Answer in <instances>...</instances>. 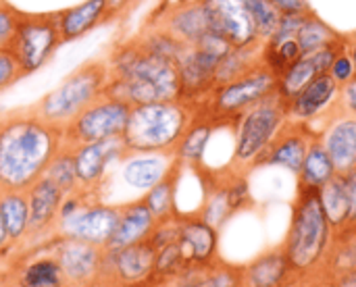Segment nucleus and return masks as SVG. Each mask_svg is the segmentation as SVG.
I'll list each match as a JSON object with an SVG mask.
<instances>
[{"mask_svg":"<svg viewBox=\"0 0 356 287\" xmlns=\"http://www.w3.org/2000/svg\"><path fill=\"white\" fill-rule=\"evenodd\" d=\"M336 175H338V169H336L330 152L321 144L319 136H315L313 142H311V146H309V150H307V156L302 161V167H300V171L296 175V188L319 192Z\"/></svg>","mask_w":356,"mask_h":287,"instance_id":"obj_25","label":"nucleus"},{"mask_svg":"<svg viewBox=\"0 0 356 287\" xmlns=\"http://www.w3.org/2000/svg\"><path fill=\"white\" fill-rule=\"evenodd\" d=\"M288 121V106L275 92L240 113L229 125L234 131V152L229 167L242 173L257 169L261 156L267 152Z\"/></svg>","mask_w":356,"mask_h":287,"instance_id":"obj_5","label":"nucleus"},{"mask_svg":"<svg viewBox=\"0 0 356 287\" xmlns=\"http://www.w3.org/2000/svg\"><path fill=\"white\" fill-rule=\"evenodd\" d=\"M319 198H321V206H323V211H325L332 227L336 231L344 229L348 225V211H350L344 175L338 173L332 181H327L319 190Z\"/></svg>","mask_w":356,"mask_h":287,"instance_id":"obj_28","label":"nucleus"},{"mask_svg":"<svg viewBox=\"0 0 356 287\" xmlns=\"http://www.w3.org/2000/svg\"><path fill=\"white\" fill-rule=\"evenodd\" d=\"M325 287H356V267L355 269H344L336 273H327L323 277Z\"/></svg>","mask_w":356,"mask_h":287,"instance_id":"obj_43","label":"nucleus"},{"mask_svg":"<svg viewBox=\"0 0 356 287\" xmlns=\"http://www.w3.org/2000/svg\"><path fill=\"white\" fill-rule=\"evenodd\" d=\"M196 108L184 100L136 104L123 131L127 152H173Z\"/></svg>","mask_w":356,"mask_h":287,"instance_id":"obj_4","label":"nucleus"},{"mask_svg":"<svg viewBox=\"0 0 356 287\" xmlns=\"http://www.w3.org/2000/svg\"><path fill=\"white\" fill-rule=\"evenodd\" d=\"M140 40V44L156 54V56H163V58H169L173 63H177L181 58V54L186 52V44L181 40H177L169 29H165L163 25L159 23H146L144 29L136 35Z\"/></svg>","mask_w":356,"mask_h":287,"instance_id":"obj_30","label":"nucleus"},{"mask_svg":"<svg viewBox=\"0 0 356 287\" xmlns=\"http://www.w3.org/2000/svg\"><path fill=\"white\" fill-rule=\"evenodd\" d=\"M104 13H106V2L104 0H86L81 4L63 8L56 13L58 21V31L65 42H73L96 29L100 23H104Z\"/></svg>","mask_w":356,"mask_h":287,"instance_id":"obj_24","label":"nucleus"},{"mask_svg":"<svg viewBox=\"0 0 356 287\" xmlns=\"http://www.w3.org/2000/svg\"><path fill=\"white\" fill-rule=\"evenodd\" d=\"M244 2H246V8H248L252 21H254L257 35H259L261 44L267 42L273 35V31H275L282 15L271 4V0H244Z\"/></svg>","mask_w":356,"mask_h":287,"instance_id":"obj_37","label":"nucleus"},{"mask_svg":"<svg viewBox=\"0 0 356 287\" xmlns=\"http://www.w3.org/2000/svg\"><path fill=\"white\" fill-rule=\"evenodd\" d=\"M129 110H131L129 104L102 94L63 129V144L75 148L90 142L123 138Z\"/></svg>","mask_w":356,"mask_h":287,"instance_id":"obj_9","label":"nucleus"},{"mask_svg":"<svg viewBox=\"0 0 356 287\" xmlns=\"http://www.w3.org/2000/svg\"><path fill=\"white\" fill-rule=\"evenodd\" d=\"M54 259L60 265V271L67 281L81 284L96 275L104 261V248L63 236H54Z\"/></svg>","mask_w":356,"mask_h":287,"instance_id":"obj_20","label":"nucleus"},{"mask_svg":"<svg viewBox=\"0 0 356 287\" xmlns=\"http://www.w3.org/2000/svg\"><path fill=\"white\" fill-rule=\"evenodd\" d=\"M106 2V13H104V21H113L121 15H125L138 0H104Z\"/></svg>","mask_w":356,"mask_h":287,"instance_id":"obj_46","label":"nucleus"},{"mask_svg":"<svg viewBox=\"0 0 356 287\" xmlns=\"http://www.w3.org/2000/svg\"><path fill=\"white\" fill-rule=\"evenodd\" d=\"M19 17H21V10H17L8 2L0 0V50L8 48V44L15 35L17 23H19Z\"/></svg>","mask_w":356,"mask_h":287,"instance_id":"obj_39","label":"nucleus"},{"mask_svg":"<svg viewBox=\"0 0 356 287\" xmlns=\"http://www.w3.org/2000/svg\"><path fill=\"white\" fill-rule=\"evenodd\" d=\"M67 279L54 256L33 261L21 275V287H63Z\"/></svg>","mask_w":356,"mask_h":287,"instance_id":"obj_36","label":"nucleus"},{"mask_svg":"<svg viewBox=\"0 0 356 287\" xmlns=\"http://www.w3.org/2000/svg\"><path fill=\"white\" fill-rule=\"evenodd\" d=\"M108 81L106 58H92L79 65L60 85L31 104L33 113L50 125L65 129L88 104L104 94Z\"/></svg>","mask_w":356,"mask_h":287,"instance_id":"obj_6","label":"nucleus"},{"mask_svg":"<svg viewBox=\"0 0 356 287\" xmlns=\"http://www.w3.org/2000/svg\"><path fill=\"white\" fill-rule=\"evenodd\" d=\"M104 254L117 277L127 284H140L154 273L156 248L150 244V240H142L119 250H104Z\"/></svg>","mask_w":356,"mask_h":287,"instance_id":"obj_22","label":"nucleus"},{"mask_svg":"<svg viewBox=\"0 0 356 287\" xmlns=\"http://www.w3.org/2000/svg\"><path fill=\"white\" fill-rule=\"evenodd\" d=\"M63 146V129L31 106L0 115V190H27Z\"/></svg>","mask_w":356,"mask_h":287,"instance_id":"obj_1","label":"nucleus"},{"mask_svg":"<svg viewBox=\"0 0 356 287\" xmlns=\"http://www.w3.org/2000/svg\"><path fill=\"white\" fill-rule=\"evenodd\" d=\"M211 31L223 35L234 48L261 44L244 0H202Z\"/></svg>","mask_w":356,"mask_h":287,"instance_id":"obj_10","label":"nucleus"},{"mask_svg":"<svg viewBox=\"0 0 356 287\" xmlns=\"http://www.w3.org/2000/svg\"><path fill=\"white\" fill-rule=\"evenodd\" d=\"M340 38H344V35H340L327 21L317 17L313 10H309L302 19L296 42H298L302 54H311V52H315V50L340 40Z\"/></svg>","mask_w":356,"mask_h":287,"instance_id":"obj_31","label":"nucleus"},{"mask_svg":"<svg viewBox=\"0 0 356 287\" xmlns=\"http://www.w3.org/2000/svg\"><path fill=\"white\" fill-rule=\"evenodd\" d=\"M177 246L181 250L188 269L209 267L219 261V229L209 225L204 219L179 213V236Z\"/></svg>","mask_w":356,"mask_h":287,"instance_id":"obj_13","label":"nucleus"},{"mask_svg":"<svg viewBox=\"0 0 356 287\" xmlns=\"http://www.w3.org/2000/svg\"><path fill=\"white\" fill-rule=\"evenodd\" d=\"M280 15H305L311 10L309 0H271Z\"/></svg>","mask_w":356,"mask_h":287,"instance_id":"obj_44","label":"nucleus"},{"mask_svg":"<svg viewBox=\"0 0 356 287\" xmlns=\"http://www.w3.org/2000/svg\"><path fill=\"white\" fill-rule=\"evenodd\" d=\"M217 127L219 125L209 115H204L202 110L196 108L194 119L190 121V125L184 131L179 144L173 150L175 158L179 161V165L184 169H198V167L204 165L207 148H209L211 138H213Z\"/></svg>","mask_w":356,"mask_h":287,"instance_id":"obj_23","label":"nucleus"},{"mask_svg":"<svg viewBox=\"0 0 356 287\" xmlns=\"http://www.w3.org/2000/svg\"><path fill=\"white\" fill-rule=\"evenodd\" d=\"M275 83H277V77L267 67L257 63L252 69H248L240 77H236L223 85H217L194 108L209 115L219 127L232 125V121L240 113H244L248 106L271 96L275 92Z\"/></svg>","mask_w":356,"mask_h":287,"instance_id":"obj_7","label":"nucleus"},{"mask_svg":"<svg viewBox=\"0 0 356 287\" xmlns=\"http://www.w3.org/2000/svg\"><path fill=\"white\" fill-rule=\"evenodd\" d=\"M148 19H150L148 23H159L165 29H169L186 46H194L211 31L202 0H190V2L177 0L175 4H167L165 13H161L159 17H148Z\"/></svg>","mask_w":356,"mask_h":287,"instance_id":"obj_19","label":"nucleus"},{"mask_svg":"<svg viewBox=\"0 0 356 287\" xmlns=\"http://www.w3.org/2000/svg\"><path fill=\"white\" fill-rule=\"evenodd\" d=\"M23 77H25V73H23L19 60L10 54V50H0V92L8 90Z\"/></svg>","mask_w":356,"mask_h":287,"instance_id":"obj_38","label":"nucleus"},{"mask_svg":"<svg viewBox=\"0 0 356 287\" xmlns=\"http://www.w3.org/2000/svg\"><path fill=\"white\" fill-rule=\"evenodd\" d=\"M63 44L56 13H21L6 50L19 60L25 77L40 71Z\"/></svg>","mask_w":356,"mask_h":287,"instance_id":"obj_8","label":"nucleus"},{"mask_svg":"<svg viewBox=\"0 0 356 287\" xmlns=\"http://www.w3.org/2000/svg\"><path fill=\"white\" fill-rule=\"evenodd\" d=\"M334 238L336 229L321 206L319 192L296 188L290 225L282 248L300 281L325 277Z\"/></svg>","mask_w":356,"mask_h":287,"instance_id":"obj_3","label":"nucleus"},{"mask_svg":"<svg viewBox=\"0 0 356 287\" xmlns=\"http://www.w3.org/2000/svg\"><path fill=\"white\" fill-rule=\"evenodd\" d=\"M184 173V167L177 165L165 179H161L154 188H150L142 200L146 202V206L150 208V213L154 215L156 221H165L171 219L175 215H179L177 208V186H179V177Z\"/></svg>","mask_w":356,"mask_h":287,"instance_id":"obj_27","label":"nucleus"},{"mask_svg":"<svg viewBox=\"0 0 356 287\" xmlns=\"http://www.w3.org/2000/svg\"><path fill=\"white\" fill-rule=\"evenodd\" d=\"M319 75L313 58L309 54H302L298 60H294L280 77H277V83H275V94L284 100V102H290L300 90H305L315 77Z\"/></svg>","mask_w":356,"mask_h":287,"instance_id":"obj_29","label":"nucleus"},{"mask_svg":"<svg viewBox=\"0 0 356 287\" xmlns=\"http://www.w3.org/2000/svg\"><path fill=\"white\" fill-rule=\"evenodd\" d=\"M119 163L123 183L142 194L154 188L179 165L173 152H127Z\"/></svg>","mask_w":356,"mask_h":287,"instance_id":"obj_17","label":"nucleus"},{"mask_svg":"<svg viewBox=\"0 0 356 287\" xmlns=\"http://www.w3.org/2000/svg\"><path fill=\"white\" fill-rule=\"evenodd\" d=\"M300 284L284 248L275 246L240 267V287H294Z\"/></svg>","mask_w":356,"mask_h":287,"instance_id":"obj_18","label":"nucleus"},{"mask_svg":"<svg viewBox=\"0 0 356 287\" xmlns=\"http://www.w3.org/2000/svg\"><path fill=\"white\" fill-rule=\"evenodd\" d=\"M338 110L355 115L356 117V75L346 81L344 85H340V94H338Z\"/></svg>","mask_w":356,"mask_h":287,"instance_id":"obj_42","label":"nucleus"},{"mask_svg":"<svg viewBox=\"0 0 356 287\" xmlns=\"http://www.w3.org/2000/svg\"><path fill=\"white\" fill-rule=\"evenodd\" d=\"M330 75L336 79L338 85H344L346 81H350L355 77L356 65L355 60H353V56H350V52H348V48L338 54V58L334 60V65L330 69Z\"/></svg>","mask_w":356,"mask_h":287,"instance_id":"obj_41","label":"nucleus"},{"mask_svg":"<svg viewBox=\"0 0 356 287\" xmlns=\"http://www.w3.org/2000/svg\"><path fill=\"white\" fill-rule=\"evenodd\" d=\"M300 56H302V50H300L296 38L284 40V42H263L261 44V65L267 67L275 77H280Z\"/></svg>","mask_w":356,"mask_h":287,"instance_id":"obj_33","label":"nucleus"},{"mask_svg":"<svg viewBox=\"0 0 356 287\" xmlns=\"http://www.w3.org/2000/svg\"><path fill=\"white\" fill-rule=\"evenodd\" d=\"M356 267V227H344L336 231L334 246L327 259V273L355 269Z\"/></svg>","mask_w":356,"mask_h":287,"instance_id":"obj_35","label":"nucleus"},{"mask_svg":"<svg viewBox=\"0 0 356 287\" xmlns=\"http://www.w3.org/2000/svg\"><path fill=\"white\" fill-rule=\"evenodd\" d=\"M154 227L156 219L142 198L136 202L119 204V223L104 250H119L142 240H148Z\"/></svg>","mask_w":356,"mask_h":287,"instance_id":"obj_21","label":"nucleus"},{"mask_svg":"<svg viewBox=\"0 0 356 287\" xmlns=\"http://www.w3.org/2000/svg\"><path fill=\"white\" fill-rule=\"evenodd\" d=\"M346 181V192H348V225L346 227H356V169L342 173Z\"/></svg>","mask_w":356,"mask_h":287,"instance_id":"obj_45","label":"nucleus"},{"mask_svg":"<svg viewBox=\"0 0 356 287\" xmlns=\"http://www.w3.org/2000/svg\"><path fill=\"white\" fill-rule=\"evenodd\" d=\"M27 200H29V225L23 240L56 236V223L65 200V192L46 175H42L38 181H33L27 188Z\"/></svg>","mask_w":356,"mask_h":287,"instance_id":"obj_15","label":"nucleus"},{"mask_svg":"<svg viewBox=\"0 0 356 287\" xmlns=\"http://www.w3.org/2000/svg\"><path fill=\"white\" fill-rule=\"evenodd\" d=\"M346 48H348V52H350V56H353V60H355L356 65V33H353L350 38H346Z\"/></svg>","mask_w":356,"mask_h":287,"instance_id":"obj_47","label":"nucleus"},{"mask_svg":"<svg viewBox=\"0 0 356 287\" xmlns=\"http://www.w3.org/2000/svg\"><path fill=\"white\" fill-rule=\"evenodd\" d=\"M338 94L340 85L330 73L317 75L305 90H300L288 106V119L294 123L313 125L315 121H323L334 110H338Z\"/></svg>","mask_w":356,"mask_h":287,"instance_id":"obj_12","label":"nucleus"},{"mask_svg":"<svg viewBox=\"0 0 356 287\" xmlns=\"http://www.w3.org/2000/svg\"><path fill=\"white\" fill-rule=\"evenodd\" d=\"M8 244H10V242H8L6 229H4V225H2V219H0V250H4V248H6Z\"/></svg>","mask_w":356,"mask_h":287,"instance_id":"obj_48","label":"nucleus"},{"mask_svg":"<svg viewBox=\"0 0 356 287\" xmlns=\"http://www.w3.org/2000/svg\"><path fill=\"white\" fill-rule=\"evenodd\" d=\"M186 287H240V267L227 263H213L200 269H186Z\"/></svg>","mask_w":356,"mask_h":287,"instance_id":"obj_32","label":"nucleus"},{"mask_svg":"<svg viewBox=\"0 0 356 287\" xmlns=\"http://www.w3.org/2000/svg\"><path fill=\"white\" fill-rule=\"evenodd\" d=\"M44 175L54 181L65 196L73 194L79 190V181H77V173H75V158H73V148L69 146H60V150L56 152V156L50 161V165L46 167Z\"/></svg>","mask_w":356,"mask_h":287,"instance_id":"obj_34","label":"nucleus"},{"mask_svg":"<svg viewBox=\"0 0 356 287\" xmlns=\"http://www.w3.org/2000/svg\"><path fill=\"white\" fill-rule=\"evenodd\" d=\"M317 136L325 150L330 152L338 173H348L356 169V117L334 110L321 121Z\"/></svg>","mask_w":356,"mask_h":287,"instance_id":"obj_16","label":"nucleus"},{"mask_svg":"<svg viewBox=\"0 0 356 287\" xmlns=\"http://www.w3.org/2000/svg\"><path fill=\"white\" fill-rule=\"evenodd\" d=\"M315 136H317V129L313 125L288 121L284 129L275 136L267 152L261 156L259 167H277L292 175H298L302 161L307 156V150Z\"/></svg>","mask_w":356,"mask_h":287,"instance_id":"obj_14","label":"nucleus"},{"mask_svg":"<svg viewBox=\"0 0 356 287\" xmlns=\"http://www.w3.org/2000/svg\"><path fill=\"white\" fill-rule=\"evenodd\" d=\"M307 15V13H305ZM305 15H282L280 17V23L273 31V35L267 40V42H284V40H292L298 35V29L302 25V19Z\"/></svg>","mask_w":356,"mask_h":287,"instance_id":"obj_40","label":"nucleus"},{"mask_svg":"<svg viewBox=\"0 0 356 287\" xmlns=\"http://www.w3.org/2000/svg\"><path fill=\"white\" fill-rule=\"evenodd\" d=\"M106 63L104 96L129 106L181 98L177 63L148 52L136 35L117 44Z\"/></svg>","mask_w":356,"mask_h":287,"instance_id":"obj_2","label":"nucleus"},{"mask_svg":"<svg viewBox=\"0 0 356 287\" xmlns=\"http://www.w3.org/2000/svg\"><path fill=\"white\" fill-rule=\"evenodd\" d=\"M0 219L6 229L8 242H23L29 225L27 190H0Z\"/></svg>","mask_w":356,"mask_h":287,"instance_id":"obj_26","label":"nucleus"},{"mask_svg":"<svg viewBox=\"0 0 356 287\" xmlns=\"http://www.w3.org/2000/svg\"><path fill=\"white\" fill-rule=\"evenodd\" d=\"M127 154L123 138H111L102 142H90L73 148V158H75V173L81 190L98 192L108 165L119 163Z\"/></svg>","mask_w":356,"mask_h":287,"instance_id":"obj_11","label":"nucleus"}]
</instances>
